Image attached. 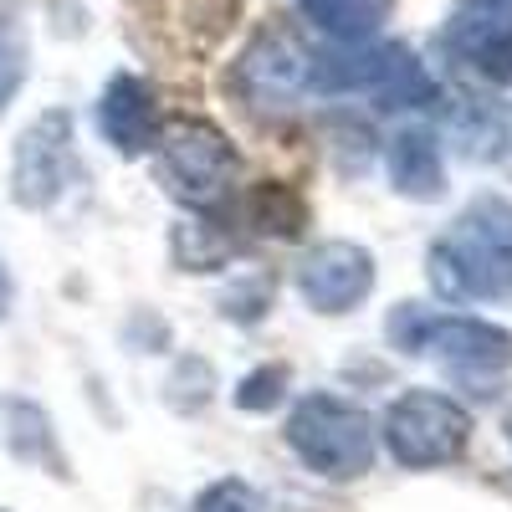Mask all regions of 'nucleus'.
Here are the masks:
<instances>
[{"label": "nucleus", "mask_w": 512, "mask_h": 512, "mask_svg": "<svg viewBox=\"0 0 512 512\" xmlns=\"http://www.w3.org/2000/svg\"><path fill=\"white\" fill-rule=\"evenodd\" d=\"M431 292L446 303H502L512 297V200L477 195L425 256Z\"/></svg>", "instance_id": "f257e3e1"}, {"label": "nucleus", "mask_w": 512, "mask_h": 512, "mask_svg": "<svg viewBox=\"0 0 512 512\" xmlns=\"http://www.w3.org/2000/svg\"><path fill=\"white\" fill-rule=\"evenodd\" d=\"M282 436L297 451V461L328 482L364 477L379 456V425L369 420V410L338 395H303L292 405Z\"/></svg>", "instance_id": "f03ea898"}, {"label": "nucleus", "mask_w": 512, "mask_h": 512, "mask_svg": "<svg viewBox=\"0 0 512 512\" xmlns=\"http://www.w3.org/2000/svg\"><path fill=\"white\" fill-rule=\"evenodd\" d=\"M149 154H154L159 185L180 205H190V210H216V205H226L236 195L241 159H236L231 139L221 134L216 123H200V118L159 123Z\"/></svg>", "instance_id": "7ed1b4c3"}, {"label": "nucleus", "mask_w": 512, "mask_h": 512, "mask_svg": "<svg viewBox=\"0 0 512 512\" xmlns=\"http://www.w3.org/2000/svg\"><path fill=\"white\" fill-rule=\"evenodd\" d=\"M390 344L400 354H425L451 374H502L512 369V333L487 323V318H466V313H425L420 303H400L390 313Z\"/></svg>", "instance_id": "20e7f679"}, {"label": "nucleus", "mask_w": 512, "mask_h": 512, "mask_svg": "<svg viewBox=\"0 0 512 512\" xmlns=\"http://www.w3.org/2000/svg\"><path fill=\"white\" fill-rule=\"evenodd\" d=\"M379 436L400 466L431 472V466L461 461V451L472 446V415H466V405H456L451 395L405 390L400 400H390V410H384Z\"/></svg>", "instance_id": "39448f33"}, {"label": "nucleus", "mask_w": 512, "mask_h": 512, "mask_svg": "<svg viewBox=\"0 0 512 512\" xmlns=\"http://www.w3.org/2000/svg\"><path fill=\"white\" fill-rule=\"evenodd\" d=\"M308 77H313V52L303 47V36L287 26H267L246 41L231 82L256 113H287L308 93Z\"/></svg>", "instance_id": "423d86ee"}, {"label": "nucleus", "mask_w": 512, "mask_h": 512, "mask_svg": "<svg viewBox=\"0 0 512 512\" xmlns=\"http://www.w3.org/2000/svg\"><path fill=\"white\" fill-rule=\"evenodd\" d=\"M77 180V154H72V118L67 113H41L26 134L16 139L11 159V195L26 210H47L62 200V190Z\"/></svg>", "instance_id": "0eeeda50"}, {"label": "nucleus", "mask_w": 512, "mask_h": 512, "mask_svg": "<svg viewBox=\"0 0 512 512\" xmlns=\"http://www.w3.org/2000/svg\"><path fill=\"white\" fill-rule=\"evenodd\" d=\"M374 256L359 241H323L297 267V292L313 313H354L374 292Z\"/></svg>", "instance_id": "6e6552de"}, {"label": "nucleus", "mask_w": 512, "mask_h": 512, "mask_svg": "<svg viewBox=\"0 0 512 512\" xmlns=\"http://www.w3.org/2000/svg\"><path fill=\"white\" fill-rule=\"evenodd\" d=\"M98 128L103 139L123 154V159H144L154 149V134H159V103H154V88L134 72H118L103 98H98Z\"/></svg>", "instance_id": "1a4fd4ad"}, {"label": "nucleus", "mask_w": 512, "mask_h": 512, "mask_svg": "<svg viewBox=\"0 0 512 512\" xmlns=\"http://www.w3.org/2000/svg\"><path fill=\"white\" fill-rule=\"evenodd\" d=\"M390 180L410 200H441L446 190V159L431 128H400L390 139Z\"/></svg>", "instance_id": "9d476101"}, {"label": "nucleus", "mask_w": 512, "mask_h": 512, "mask_svg": "<svg viewBox=\"0 0 512 512\" xmlns=\"http://www.w3.org/2000/svg\"><path fill=\"white\" fill-rule=\"evenodd\" d=\"M502 36H512V0H461L446 26V47L461 62H472L487 41H502Z\"/></svg>", "instance_id": "9b49d317"}, {"label": "nucleus", "mask_w": 512, "mask_h": 512, "mask_svg": "<svg viewBox=\"0 0 512 512\" xmlns=\"http://www.w3.org/2000/svg\"><path fill=\"white\" fill-rule=\"evenodd\" d=\"M313 26H323L333 41H359L374 36L390 21V0H297Z\"/></svg>", "instance_id": "f8f14e48"}, {"label": "nucleus", "mask_w": 512, "mask_h": 512, "mask_svg": "<svg viewBox=\"0 0 512 512\" xmlns=\"http://www.w3.org/2000/svg\"><path fill=\"white\" fill-rule=\"evenodd\" d=\"M21 82H26V31L16 26V16H0V113L11 108Z\"/></svg>", "instance_id": "ddd939ff"}, {"label": "nucleus", "mask_w": 512, "mask_h": 512, "mask_svg": "<svg viewBox=\"0 0 512 512\" xmlns=\"http://www.w3.org/2000/svg\"><path fill=\"white\" fill-rule=\"evenodd\" d=\"M282 390H287V369L262 364L256 374H246L236 384V410H272V405H282Z\"/></svg>", "instance_id": "4468645a"}, {"label": "nucleus", "mask_w": 512, "mask_h": 512, "mask_svg": "<svg viewBox=\"0 0 512 512\" xmlns=\"http://www.w3.org/2000/svg\"><path fill=\"white\" fill-rule=\"evenodd\" d=\"M195 512H262V502H256V492L241 477H221L200 492Z\"/></svg>", "instance_id": "2eb2a0df"}, {"label": "nucleus", "mask_w": 512, "mask_h": 512, "mask_svg": "<svg viewBox=\"0 0 512 512\" xmlns=\"http://www.w3.org/2000/svg\"><path fill=\"white\" fill-rule=\"evenodd\" d=\"M11 308V277H6V262H0V318Z\"/></svg>", "instance_id": "dca6fc26"}, {"label": "nucleus", "mask_w": 512, "mask_h": 512, "mask_svg": "<svg viewBox=\"0 0 512 512\" xmlns=\"http://www.w3.org/2000/svg\"><path fill=\"white\" fill-rule=\"evenodd\" d=\"M507 441H512V415H507Z\"/></svg>", "instance_id": "f3484780"}]
</instances>
